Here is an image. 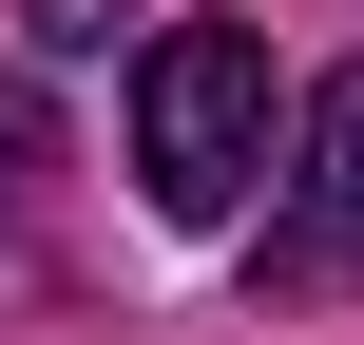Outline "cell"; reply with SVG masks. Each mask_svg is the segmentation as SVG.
Returning a JSON list of instances; mask_svg holds the SVG:
<instances>
[{
  "instance_id": "obj_1",
  "label": "cell",
  "mask_w": 364,
  "mask_h": 345,
  "mask_svg": "<svg viewBox=\"0 0 364 345\" xmlns=\"http://www.w3.org/2000/svg\"><path fill=\"white\" fill-rule=\"evenodd\" d=\"M134 173H154L173 230H230L250 211V173H269V38L250 19H173L134 58Z\"/></svg>"
},
{
  "instance_id": "obj_2",
  "label": "cell",
  "mask_w": 364,
  "mask_h": 345,
  "mask_svg": "<svg viewBox=\"0 0 364 345\" xmlns=\"http://www.w3.org/2000/svg\"><path fill=\"white\" fill-rule=\"evenodd\" d=\"M269 288H288V307L364 288V77H326V96H307V134H288V192H269Z\"/></svg>"
},
{
  "instance_id": "obj_3",
  "label": "cell",
  "mask_w": 364,
  "mask_h": 345,
  "mask_svg": "<svg viewBox=\"0 0 364 345\" xmlns=\"http://www.w3.org/2000/svg\"><path fill=\"white\" fill-rule=\"evenodd\" d=\"M38 173H58V115H38V77H0V230L38 211Z\"/></svg>"
},
{
  "instance_id": "obj_4",
  "label": "cell",
  "mask_w": 364,
  "mask_h": 345,
  "mask_svg": "<svg viewBox=\"0 0 364 345\" xmlns=\"http://www.w3.org/2000/svg\"><path fill=\"white\" fill-rule=\"evenodd\" d=\"M115 19H134V0H19V38H38V58H96Z\"/></svg>"
}]
</instances>
